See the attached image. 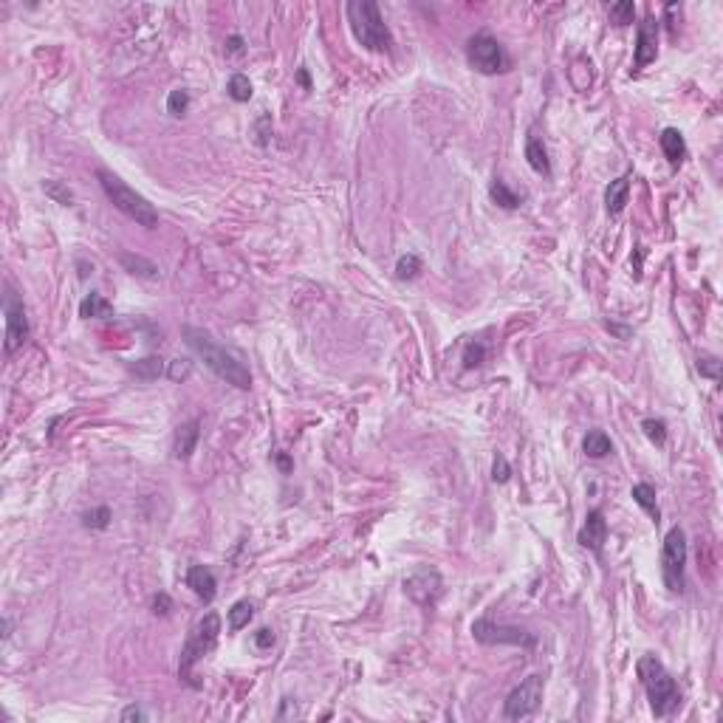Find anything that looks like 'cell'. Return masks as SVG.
Listing matches in <instances>:
<instances>
[{"mask_svg": "<svg viewBox=\"0 0 723 723\" xmlns=\"http://www.w3.org/2000/svg\"><path fill=\"white\" fill-rule=\"evenodd\" d=\"M181 336H184V342L204 359V365L218 376V379H224L227 385H232V387H238V390H249L251 387V373H249V368L238 362L227 348H221L204 328H193V325H184L181 328Z\"/></svg>", "mask_w": 723, "mask_h": 723, "instance_id": "6da1fadb", "label": "cell"}, {"mask_svg": "<svg viewBox=\"0 0 723 723\" xmlns=\"http://www.w3.org/2000/svg\"><path fill=\"white\" fill-rule=\"evenodd\" d=\"M636 673L642 678V687L647 690V698H650V707H653L656 718H667L681 707V690L656 656H642L639 664H636Z\"/></svg>", "mask_w": 723, "mask_h": 723, "instance_id": "7a4b0ae2", "label": "cell"}, {"mask_svg": "<svg viewBox=\"0 0 723 723\" xmlns=\"http://www.w3.org/2000/svg\"><path fill=\"white\" fill-rule=\"evenodd\" d=\"M96 178H99V184H102L108 201H110L122 215H127L130 221H136V224L144 227V229L159 227V212H156V207H153L144 195H139L136 190H130L119 176H113L110 170L102 167V170H96Z\"/></svg>", "mask_w": 723, "mask_h": 723, "instance_id": "3957f363", "label": "cell"}, {"mask_svg": "<svg viewBox=\"0 0 723 723\" xmlns=\"http://www.w3.org/2000/svg\"><path fill=\"white\" fill-rule=\"evenodd\" d=\"M345 11H348V23H351V31L359 45H365L368 51H387L393 45L390 28L373 0H351Z\"/></svg>", "mask_w": 723, "mask_h": 723, "instance_id": "277c9868", "label": "cell"}, {"mask_svg": "<svg viewBox=\"0 0 723 723\" xmlns=\"http://www.w3.org/2000/svg\"><path fill=\"white\" fill-rule=\"evenodd\" d=\"M218 636H221V616H218V613H207V616L193 627L187 644L181 647V661H178L181 678H190L193 667L218 644Z\"/></svg>", "mask_w": 723, "mask_h": 723, "instance_id": "5b68a950", "label": "cell"}, {"mask_svg": "<svg viewBox=\"0 0 723 723\" xmlns=\"http://www.w3.org/2000/svg\"><path fill=\"white\" fill-rule=\"evenodd\" d=\"M684 565H687V534L681 525L670 528L661 545V576L670 593L684 591Z\"/></svg>", "mask_w": 723, "mask_h": 723, "instance_id": "8992f818", "label": "cell"}, {"mask_svg": "<svg viewBox=\"0 0 723 723\" xmlns=\"http://www.w3.org/2000/svg\"><path fill=\"white\" fill-rule=\"evenodd\" d=\"M467 59L475 71L481 74H500L506 71V54L500 48V42L489 34V31H478L475 37H469L467 42Z\"/></svg>", "mask_w": 723, "mask_h": 723, "instance_id": "52a82bcc", "label": "cell"}, {"mask_svg": "<svg viewBox=\"0 0 723 723\" xmlns=\"http://www.w3.org/2000/svg\"><path fill=\"white\" fill-rule=\"evenodd\" d=\"M3 317H6V353H14L17 348H23V342L28 339V319H25V308L23 300L17 297V291L11 288V283H6V294H3Z\"/></svg>", "mask_w": 723, "mask_h": 723, "instance_id": "ba28073f", "label": "cell"}, {"mask_svg": "<svg viewBox=\"0 0 723 723\" xmlns=\"http://www.w3.org/2000/svg\"><path fill=\"white\" fill-rule=\"evenodd\" d=\"M542 676H528L520 687H514L506 698V707H503V715L508 721H523L528 715H534L540 710V701H542Z\"/></svg>", "mask_w": 723, "mask_h": 723, "instance_id": "9c48e42d", "label": "cell"}, {"mask_svg": "<svg viewBox=\"0 0 723 723\" xmlns=\"http://www.w3.org/2000/svg\"><path fill=\"white\" fill-rule=\"evenodd\" d=\"M472 636L481 644H520V647H534L537 644V639L528 630L514 627V625H497L491 619L472 622Z\"/></svg>", "mask_w": 723, "mask_h": 723, "instance_id": "30bf717a", "label": "cell"}, {"mask_svg": "<svg viewBox=\"0 0 723 723\" xmlns=\"http://www.w3.org/2000/svg\"><path fill=\"white\" fill-rule=\"evenodd\" d=\"M404 593L424 608H433L444 593V576L435 568H421L404 579Z\"/></svg>", "mask_w": 723, "mask_h": 723, "instance_id": "8fae6325", "label": "cell"}, {"mask_svg": "<svg viewBox=\"0 0 723 723\" xmlns=\"http://www.w3.org/2000/svg\"><path fill=\"white\" fill-rule=\"evenodd\" d=\"M579 545L582 548H588V551H593V554H602V548H605V542H608V520H605V514L599 511V508H593V511H588V517H585V525L579 528Z\"/></svg>", "mask_w": 723, "mask_h": 723, "instance_id": "7c38bea8", "label": "cell"}, {"mask_svg": "<svg viewBox=\"0 0 723 723\" xmlns=\"http://www.w3.org/2000/svg\"><path fill=\"white\" fill-rule=\"evenodd\" d=\"M659 23L653 17L639 23V34H636V68H644L656 59L659 54Z\"/></svg>", "mask_w": 723, "mask_h": 723, "instance_id": "4fadbf2b", "label": "cell"}, {"mask_svg": "<svg viewBox=\"0 0 723 723\" xmlns=\"http://www.w3.org/2000/svg\"><path fill=\"white\" fill-rule=\"evenodd\" d=\"M198 438H201V421H198V419L181 424V427L176 430V438H173V455H176L178 461H187V458L195 452Z\"/></svg>", "mask_w": 723, "mask_h": 723, "instance_id": "5bb4252c", "label": "cell"}, {"mask_svg": "<svg viewBox=\"0 0 723 723\" xmlns=\"http://www.w3.org/2000/svg\"><path fill=\"white\" fill-rule=\"evenodd\" d=\"M187 585L195 591V596H201L204 602H212L215 599V593H218V579H215V574L210 571V568H204V565H193L190 571H187Z\"/></svg>", "mask_w": 723, "mask_h": 723, "instance_id": "9a60e30c", "label": "cell"}, {"mask_svg": "<svg viewBox=\"0 0 723 723\" xmlns=\"http://www.w3.org/2000/svg\"><path fill=\"white\" fill-rule=\"evenodd\" d=\"M659 144H661V150H664V156H667L670 164H681V161H684L687 144H684V136H681L676 127H667V130L659 136Z\"/></svg>", "mask_w": 723, "mask_h": 723, "instance_id": "2e32d148", "label": "cell"}, {"mask_svg": "<svg viewBox=\"0 0 723 723\" xmlns=\"http://www.w3.org/2000/svg\"><path fill=\"white\" fill-rule=\"evenodd\" d=\"M627 195H630V178H627V176L610 181V187H608V193H605V207H608V212H610V215H619V212L627 207Z\"/></svg>", "mask_w": 723, "mask_h": 723, "instance_id": "e0dca14e", "label": "cell"}, {"mask_svg": "<svg viewBox=\"0 0 723 723\" xmlns=\"http://www.w3.org/2000/svg\"><path fill=\"white\" fill-rule=\"evenodd\" d=\"M79 317L82 319H108L113 317V305L102 297V294H88L82 302H79Z\"/></svg>", "mask_w": 723, "mask_h": 723, "instance_id": "ac0fdd59", "label": "cell"}, {"mask_svg": "<svg viewBox=\"0 0 723 723\" xmlns=\"http://www.w3.org/2000/svg\"><path fill=\"white\" fill-rule=\"evenodd\" d=\"M525 159H528L531 170H537V173H542V176L551 173V161H548V150H545L542 139L528 136V142H525Z\"/></svg>", "mask_w": 723, "mask_h": 723, "instance_id": "d6986e66", "label": "cell"}, {"mask_svg": "<svg viewBox=\"0 0 723 723\" xmlns=\"http://www.w3.org/2000/svg\"><path fill=\"white\" fill-rule=\"evenodd\" d=\"M582 447H585V455H588V458H605V455L613 452V444H610V438H608L602 430H591V433L585 435Z\"/></svg>", "mask_w": 723, "mask_h": 723, "instance_id": "ffe728a7", "label": "cell"}, {"mask_svg": "<svg viewBox=\"0 0 723 723\" xmlns=\"http://www.w3.org/2000/svg\"><path fill=\"white\" fill-rule=\"evenodd\" d=\"M489 195H491V201H494L497 207H503V210H517V207H520V195L511 193L508 184L500 181V178H494V181L489 184Z\"/></svg>", "mask_w": 723, "mask_h": 723, "instance_id": "44dd1931", "label": "cell"}, {"mask_svg": "<svg viewBox=\"0 0 723 723\" xmlns=\"http://www.w3.org/2000/svg\"><path fill=\"white\" fill-rule=\"evenodd\" d=\"M119 260H122V266H125L130 274H139V277H159L156 263H150V260H144V257H139V254H127V251H122V254H119Z\"/></svg>", "mask_w": 723, "mask_h": 723, "instance_id": "7402d4cb", "label": "cell"}, {"mask_svg": "<svg viewBox=\"0 0 723 723\" xmlns=\"http://www.w3.org/2000/svg\"><path fill=\"white\" fill-rule=\"evenodd\" d=\"M633 500L659 523L661 514H659V506H656V489H653L650 483H636V486H633Z\"/></svg>", "mask_w": 723, "mask_h": 723, "instance_id": "603a6c76", "label": "cell"}, {"mask_svg": "<svg viewBox=\"0 0 723 723\" xmlns=\"http://www.w3.org/2000/svg\"><path fill=\"white\" fill-rule=\"evenodd\" d=\"M136 379H159L161 373H164V362L161 359H156V356H147V359H139V362H133L130 368H127Z\"/></svg>", "mask_w": 723, "mask_h": 723, "instance_id": "cb8c5ba5", "label": "cell"}, {"mask_svg": "<svg viewBox=\"0 0 723 723\" xmlns=\"http://www.w3.org/2000/svg\"><path fill=\"white\" fill-rule=\"evenodd\" d=\"M251 616H254V605H251L249 599L235 602L232 610H229V627H232V630H243V627L251 622Z\"/></svg>", "mask_w": 723, "mask_h": 723, "instance_id": "d4e9b609", "label": "cell"}, {"mask_svg": "<svg viewBox=\"0 0 723 723\" xmlns=\"http://www.w3.org/2000/svg\"><path fill=\"white\" fill-rule=\"evenodd\" d=\"M227 91H229V96H232L235 102H249V99H251V82H249V76H243V74H232V76H229Z\"/></svg>", "mask_w": 723, "mask_h": 723, "instance_id": "484cf974", "label": "cell"}, {"mask_svg": "<svg viewBox=\"0 0 723 723\" xmlns=\"http://www.w3.org/2000/svg\"><path fill=\"white\" fill-rule=\"evenodd\" d=\"M187 108H190V93H187L184 88L170 91V96H167V113L178 119V116H184V113H187Z\"/></svg>", "mask_w": 723, "mask_h": 723, "instance_id": "4316f807", "label": "cell"}, {"mask_svg": "<svg viewBox=\"0 0 723 723\" xmlns=\"http://www.w3.org/2000/svg\"><path fill=\"white\" fill-rule=\"evenodd\" d=\"M642 430H644V435H647L656 447H661V444L667 441V424H664L661 419H644V421H642Z\"/></svg>", "mask_w": 723, "mask_h": 723, "instance_id": "83f0119b", "label": "cell"}, {"mask_svg": "<svg viewBox=\"0 0 723 723\" xmlns=\"http://www.w3.org/2000/svg\"><path fill=\"white\" fill-rule=\"evenodd\" d=\"M633 17H636V6H633L630 0H622V3H613V6H610V20H613L616 25H630Z\"/></svg>", "mask_w": 723, "mask_h": 723, "instance_id": "f1b7e54d", "label": "cell"}, {"mask_svg": "<svg viewBox=\"0 0 723 723\" xmlns=\"http://www.w3.org/2000/svg\"><path fill=\"white\" fill-rule=\"evenodd\" d=\"M419 271H421V260H419L416 254H404V257H399V263H396V274H399V280H413V277H419Z\"/></svg>", "mask_w": 723, "mask_h": 723, "instance_id": "f546056e", "label": "cell"}, {"mask_svg": "<svg viewBox=\"0 0 723 723\" xmlns=\"http://www.w3.org/2000/svg\"><path fill=\"white\" fill-rule=\"evenodd\" d=\"M42 190H45V195H51V198H54L57 204H62V207H71V204H74V193H71L65 184H59V181H45Z\"/></svg>", "mask_w": 723, "mask_h": 723, "instance_id": "4dcf8cb0", "label": "cell"}, {"mask_svg": "<svg viewBox=\"0 0 723 723\" xmlns=\"http://www.w3.org/2000/svg\"><path fill=\"white\" fill-rule=\"evenodd\" d=\"M108 523H110L108 506H99V508H91L82 514V525H88V528H108Z\"/></svg>", "mask_w": 723, "mask_h": 723, "instance_id": "1f68e13d", "label": "cell"}, {"mask_svg": "<svg viewBox=\"0 0 723 723\" xmlns=\"http://www.w3.org/2000/svg\"><path fill=\"white\" fill-rule=\"evenodd\" d=\"M698 373L701 376H710V379H721V362L715 356H698Z\"/></svg>", "mask_w": 723, "mask_h": 723, "instance_id": "d6a6232c", "label": "cell"}, {"mask_svg": "<svg viewBox=\"0 0 723 723\" xmlns=\"http://www.w3.org/2000/svg\"><path fill=\"white\" fill-rule=\"evenodd\" d=\"M483 356H486V348H483L481 342H469L467 351H464V365L467 368H478V365H483Z\"/></svg>", "mask_w": 723, "mask_h": 723, "instance_id": "836d02e7", "label": "cell"}, {"mask_svg": "<svg viewBox=\"0 0 723 723\" xmlns=\"http://www.w3.org/2000/svg\"><path fill=\"white\" fill-rule=\"evenodd\" d=\"M190 370H193V362H187V359H173L170 368H167V376H170L173 382H181V379L190 376Z\"/></svg>", "mask_w": 723, "mask_h": 723, "instance_id": "e575fe53", "label": "cell"}, {"mask_svg": "<svg viewBox=\"0 0 723 723\" xmlns=\"http://www.w3.org/2000/svg\"><path fill=\"white\" fill-rule=\"evenodd\" d=\"M511 478V467L503 455H494V464H491V481L494 483H506Z\"/></svg>", "mask_w": 723, "mask_h": 723, "instance_id": "d590c367", "label": "cell"}, {"mask_svg": "<svg viewBox=\"0 0 723 723\" xmlns=\"http://www.w3.org/2000/svg\"><path fill=\"white\" fill-rule=\"evenodd\" d=\"M251 642H254V647H257V650H271V647H274V633H271L268 627H260V630L254 633V639H251Z\"/></svg>", "mask_w": 723, "mask_h": 723, "instance_id": "8d00e7d4", "label": "cell"}, {"mask_svg": "<svg viewBox=\"0 0 723 723\" xmlns=\"http://www.w3.org/2000/svg\"><path fill=\"white\" fill-rule=\"evenodd\" d=\"M153 608H156V613H170V608H173V602H170V596L167 593H156L153 596Z\"/></svg>", "mask_w": 723, "mask_h": 723, "instance_id": "74e56055", "label": "cell"}, {"mask_svg": "<svg viewBox=\"0 0 723 723\" xmlns=\"http://www.w3.org/2000/svg\"><path fill=\"white\" fill-rule=\"evenodd\" d=\"M605 328H608V331H613L619 339H630V336H633V331H630V328H625V325H616V322H605Z\"/></svg>", "mask_w": 723, "mask_h": 723, "instance_id": "f35d334b", "label": "cell"}, {"mask_svg": "<svg viewBox=\"0 0 723 723\" xmlns=\"http://www.w3.org/2000/svg\"><path fill=\"white\" fill-rule=\"evenodd\" d=\"M122 721H147V715H144L139 707H127V710L122 712Z\"/></svg>", "mask_w": 723, "mask_h": 723, "instance_id": "ab89813d", "label": "cell"}, {"mask_svg": "<svg viewBox=\"0 0 723 723\" xmlns=\"http://www.w3.org/2000/svg\"><path fill=\"white\" fill-rule=\"evenodd\" d=\"M297 79H300V85H302V88H311V79H308V71H305V68H300V71H297Z\"/></svg>", "mask_w": 723, "mask_h": 723, "instance_id": "60d3db41", "label": "cell"}, {"mask_svg": "<svg viewBox=\"0 0 723 723\" xmlns=\"http://www.w3.org/2000/svg\"><path fill=\"white\" fill-rule=\"evenodd\" d=\"M243 48V40L235 34V37H229V51H241Z\"/></svg>", "mask_w": 723, "mask_h": 723, "instance_id": "b9f144b4", "label": "cell"}, {"mask_svg": "<svg viewBox=\"0 0 723 723\" xmlns=\"http://www.w3.org/2000/svg\"><path fill=\"white\" fill-rule=\"evenodd\" d=\"M11 636V625H8V619H3V639H8Z\"/></svg>", "mask_w": 723, "mask_h": 723, "instance_id": "7bdbcfd3", "label": "cell"}]
</instances>
